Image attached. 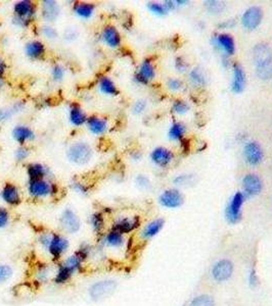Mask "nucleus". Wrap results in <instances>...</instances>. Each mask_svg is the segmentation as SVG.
Segmentation results:
<instances>
[{
    "mask_svg": "<svg viewBox=\"0 0 272 306\" xmlns=\"http://www.w3.org/2000/svg\"><path fill=\"white\" fill-rule=\"evenodd\" d=\"M39 5L32 0H18L12 4V25L20 29L29 28L37 15Z\"/></svg>",
    "mask_w": 272,
    "mask_h": 306,
    "instance_id": "nucleus-2",
    "label": "nucleus"
},
{
    "mask_svg": "<svg viewBox=\"0 0 272 306\" xmlns=\"http://www.w3.org/2000/svg\"><path fill=\"white\" fill-rule=\"evenodd\" d=\"M26 104L24 101H16L10 106L0 107V124H4L10 122L12 117L24 111Z\"/></svg>",
    "mask_w": 272,
    "mask_h": 306,
    "instance_id": "nucleus-28",
    "label": "nucleus"
},
{
    "mask_svg": "<svg viewBox=\"0 0 272 306\" xmlns=\"http://www.w3.org/2000/svg\"><path fill=\"white\" fill-rule=\"evenodd\" d=\"M39 8L41 19L45 23H48V25H52V23L58 21L62 13V6L60 2L56 1V0H44V1H41Z\"/></svg>",
    "mask_w": 272,
    "mask_h": 306,
    "instance_id": "nucleus-10",
    "label": "nucleus"
},
{
    "mask_svg": "<svg viewBox=\"0 0 272 306\" xmlns=\"http://www.w3.org/2000/svg\"><path fill=\"white\" fill-rule=\"evenodd\" d=\"M146 105H148V104H146V100L140 99V100L135 101L134 104L132 105V112H133V114H135V115H140V114L144 113V110L146 109Z\"/></svg>",
    "mask_w": 272,
    "mask_h": 306,
    "instance_id": "nucleus-48",
    "label": "nucleus"
},
{
    "mask_svg": "<svg viewBox=\"0 0 272 306\" xmlns=\"http://www.w3.org/2000/svg\"><path fill=\"white\" fill-rule=\"evenodd\" d=\"M78 36H79V32L76 30V28L70 27V28L66 29L62 37H64V40L68 42H73L78 38Z\"/></svg>",
    "mask_w": 272,
    "mask_h": 306,
    "instance_id": "nucleus-47",
    "label": "nucleus"
},
{
    "mask_svg": "<svg viewBox=\"0 0 272 306\" xmlns=\"http://www.w3.org/2000/svg\"><path fill=\"white\" fill-rule=\"evenodd\" d=\"M24 53L30 60H42L48 53L46 45L40 39H31L24 45Z\"/></svg>",
    "mask_w": 272,
    "mask_h": 306,
    "instance_id": "nucleus-14",
    "label": "nucleus"
},
{
    "mask_svg": "<svg viewBox=\"0 0 272 306\" xmlns=\"http://www.w3.org/2000/svg\"><path fill=\"white\" fill-rule=\"evenodd\" d=\"M0 198L10 207H16L22 202L20 189L12 182H6L0 189Z\"/></svg>",
    "mask_w": 272,
    "mask_h": 306,
    "instance_id": "nucleus-9",
    "label": "nucleus"
},
{
    "mask_svg": "<svg viewBox=\"0 0 272 306\" xmlns=\"http://www.w3.org/2000/svg\"><path fill=\"white\" fill-rule=\"evenodd\" d=\"M39 35L48 41H54L60 37L58 30L52 25H48V23H44L39 28Z\"/></svg>",
    "mask_w": 272,
    "mask_h": 306,
    "instance_id": "nucleus-38",
    "label": "nucleus"
},
{
    "mask_svg": "<svg viewBox=\"0 0 272 306\" xmlns=\"http://www.w3.org/2000/svg\"><path fill=\"white\" fill-rule=\"evenodd\" d=\"M158 202L166 208H177L182 205L184 196L177 189H168L158 197Z\"/></svg>",
    "mask_w": 272,
    "mask_h": 306,
    "instance_id": "nucleus-23",
    "label": "nucleus"
},
{
    "mask_svg": "<svg viewBox=\"0 0 272 306\" xmlns=\"http://www.w3.org/2000/svg\"><path fill=\"white\" fill-rule=\"evenodd\" d=\"M26 174L28 181L52 179V172L50 167L41 162H29L26 166Z\"/></svg>",
    "mask_w": 272,
    "mask_h": 306,
    "instance_id": "nucleus-19",
    "label": "nucleus"
},
{
    "mask_svg": "<svg viewBox=\"0 0 272 306\" xmlns=\"http://www.w3.org/2000/svg\"><path fill=\"white\" fill-rule=\"evenodd\" d=\"M165 224V221L163 219H156L148 223L142 232V236L144 240H150L154 238V236L161 232Z\"/></svg>",
    "mask_w": 272,
    "mask_h": 306,
    "instance_id": "nucleus-31",
    "label": "nucleus"
},
{
    "mask_svg": "<svg viewBox=\"0 0 272 306\" xmlns=\"http://www.w3.org/2000/svg\"><path fill=\"white\" fill-rule=\"evenodd\" d=\"M60 226L66 234H77L82 229V221L76 211L72 208H64L60 216Z\"/></svg>",
    "mask_w": 272,
    "mask_h": 306,
    "instance_id": "nucleus-6",
    "label": "nucleus"
},
{
    "mask_svg": "<svg viewBox=\"0 0 272 306\" xmlns=\"http://www.w3.org/2000/svg\"><path fill=\"white\" fill-rule=\"evenodd\" d=\"M31 153H32V151H31V149L28 145H22V146L18 145L14 149V158L18 163H24L30 158Z\"/></svg>",
    "mask_w": 272,
    "mask_h": 306,
    "instance_id": "nucleus-37",
    "label": "nucleus"
},
{
    "mask_svg": "<svg viewBox=\"0 0 272 306\" xmlns=\"http://www.w3.org/2000/svg\"><path fill=\"white\" fill-rule=\"evenodd\" d=\"M100 38L102 43L110 49H118L122 45V35L118 28L112 23L102 27Z\"/></svg>",
    "mask_w": 272,
    "mask_h": 306,
    "instance_id": "nucleus-8",
    "label": "nucleus"
},
{
    "mask_svg": "<svg viewBox=\"0 0 272 306\" xmlns=\"http://www.w3.org/2000/svg\"><path fill=\"white\" fill-rule=\"evenodd\" d=\"M216 44L225 53L234 54L236 51V43L232 35L219 34L216 37Z\"/></svg>",
    "mask_w": 272,
    "mask_h": 306,
    "instance_id": "nucleus-32",
    "label": "nucleus"
},
{
    "mask_svg": "<svg viewBox=\"0 0 272 306\" xmlns=\"http://www.w3.org/2000/svg\"><path fill=\"white\" fill-rule=\"evenodd\" d=\"M110 121L108 117L100 114H90L85 125L88 133L94 137H102L110 130Z\"/></svg>",
    "mask_w": 272,
    "mask_h": 306,
    "instance_id": "nucleus-7",
    "label": "nucleus"
},
{
    "mask_svg": "<svg viewBox=\"0 0 272 306\" xmlns=\"http://www.w3.org/2000/svg\"><path fill=\"white\" fill-rule=\"evenodd\" d=\"M167 84H168V88L172 91H178L181 87H182V82L178 79H169Z\"/></svg>",
    "mask_w": 272,
    "mask_h": 306,
    "instance_id": "nucleus-50",
    "label": "nucleus"
},
{
    "mask_svg": "<svg viewBox=\"0 0 272 306\" xmlns=\"http://www.w3.org/2000/svg\"><path fill=\"white\" fill-rule=\"evenodd\" d=\"M6 86V78L4 76H2L0 75V91H2Z\"/></svg>",
    "mask_w": 272,
    "mask_h": 306,
    "instance_id": "nucleus-54",
    "label": "nucleus"
},
{
    "mask_svg": "<svg viewBox=\"0 0 272 306\" xmlns=\"http://www.w3.org/2000/svg\"><path fill=\"white\" fill-rule=\"evenodd\" d=\"M246 196L242 192H236L230 199L226 207L225 216L230 224H236L242 219V207L244 205Z\"/></svg>",
    "mask_w": 272,
    "mask_h": 306,
    "instance_id": "nucleus-12",
    "label": "nucleus"
},
{
    "mask_svg": "<svg viewBox=\"0 0 272 306\" xmlns=\"http://www.w3.org/2000/svg\"><path fill=\"white\" fill-rule=\"evenodd\" d=\"M148 9L154 15L162 16L165 15L168 12V9L166 8L165 4L158 3V2H148Z\"/></svg>",
    "mask_w": 272,
    "mask_h": 306,
    "instance_id": "nucleus-44",
    "label": "nucleus"
},
{
    "mask_svg": "<svg viewBox=\"0 0 272 306\" xmlns=\"http://www.w3.org/2000/svg\"><path fill=\"white\" fill-rule=\"evenodd\" d=\"M12 222V215L8 208L0 206V230L6 229Z\"/></svg>",
    "mask_w": 272,
    "mask_h": 306,
    "instance_id": "nucleus-41",
    "label": "nucleus"
},
{
    "mask_svg": "<svg viewBox=\"0 0 272 306\" xmlns=\"http://www.w3.org/2000/svg\"><path fill=\"white\" fill-rule=\"evenodd\" d=\"M263 18V11L258 6H252L248 8L242 15V26L248 30H255L259 27V25Z\"/></svg>",
    "mask_w": 272,
    "mask_h": 306,
    "instance_id": "nucleus-22",
    "label": "nucleus"
},
{
    "mask_svg": "<svg viewBox=\"0 0 272 306\" xmlns=\"http://www.w3.org/2000/svg\"><path fill=\"white\" fill-rule=\"evenodd\" d=\"M190 77L192 79V81L196 84V85H200V86H204L206 84V79H205V76L202 75V73L200 72V69L198 68H194L192 69L190 74Z\"/></svg>",
    "mask_w": 272,
    "mask_h": 306,
    "instance_id": "nucleus-45",
    "label": "nucleus"
},
{
    "mask_svg": "<svg viewBox=\"0 0 272 306\" xmlns=\"http://www.w3.org/2000/svg\"><path fill=\"white\" fill-rule=\"evenodd\" d=\"M242 188L244 191V196H256L262 191L263 183L257 175L248 174L246 175L242 179Z\"/></svg>",
    "mask_w": 272,
    "mask_h": 306,
    "instance_id": "nucleus-24",
    "label": "nucleus"
},
{
    "mask_svg": "<svg viewBox=\"0 0 272 306\" xmlns=\"http://www.w3.org/2000/svg\"><path fill=\"white\" fill-rule=\"evenodd\" d=\"M98 5L92 1H75L72 5L73 14L84 21L92 19L96 13Z\"/></svg>",
    "mask_w": 272,
    "mask_h": 306,
    "instance_id": "nucleus-18",
    "label": "nucleus"
},
{
    "mask_svg": "<svg viewBox=\"0 0 272 306\" xmlns=\"http://www.w3.org/2000/svg\"><path fill=\"white\" fill-rule=\"evenodd\" d=\"M52 80L56 83H62L66 77V68L62 63H54L50 68Z\"/></svg>",
    "mask_w": 272,
    "mask_h": 306,
    "instance_id": "nucleus-35",
    "label": "nucleus"
},
{
    "mask_svg": "<svg viewBox=\"0 0 272 306\" xmlns=\"http://www.w3.org/2000/svg\"><path fill=\"white\" fill-rule=\"evenodd\" d=\"M156 72L154 62L150 58L144 59L136 69L134 81L140 85H148L156 78Z\"/></svg>",
    "mask_w": 272,
    "mask_h": 306,
    "instance_id": "nucleus-13",
    "label": "nucleus"
},
{
    "mask_svg": "<svg viewBox=\"0 0 272 306\" xmlns=\"http://www.w3.org/2000/svg\"><path fill=\"white\" fill-rule=\"evenodd\" d=\"M125 235L114 231V230H110L106 233H104L100 238V241L102 242V244L104 246L110 247V248H121L124 246L125 244Z\"/></svg>",
    "mask_w": 272,
    "mask_h": 306,
    "instance_id": "nucleus-26",
    "label": "nucleus"
},
{
    "mask_svg": "<svg viewBox=\"0 0 272 306\" xmlns=\"http://www.w3.org/2000/svg\"><path fill=\"white\" fill-rule=\"evenodd\" d=\"M244 156L250 166L256 167L262 162L264 158V151L259 143L251 141V142L246 143L244 148Z\"/></svg>",
    "mask_w": 272,
    "mask_h": 306,
    "instance_id": "nucleus-21",
    "label": "nucleus"
},
{
    "mask_svg": "<svg viewBox=\"0 0 272 306\" xmlns=\"http://www.w3.org/2000/svg\"><path fill=\"white\" fill-rule=\"evenodd\" d=\"M248 283H250L251 287H256L258 285V277L255 269H253L250 272V275H248Z\"/></svg>",
    "mask_w": 272,
    "mask_h": 306,
    "instance_id": "nucleus-52",
    "label": "nucleus"
},
{
    "mask_svg": "<svg viewBox=\"0 0 272 306\" xmlns=\"http://www.w3.org/2000/svg\"><path fill=\"white\" fill-rule=\"evenodd\" d=\"M27 194L33 200H45L58 196L60 193V187L52 179H42L28 181Z\"/></svg>",
    "mask_w": 272,
    "mask_h": 306,
    "instance_id": "nucleus-4",
    "label": "nucleus"
},
{
    "mask_svg": "<svg viewBox=\"0 0 272 306\" xmlns=\"http://www.w3.org/2000/svg\"><path fill=\"white\" fill-rule=\"evenodd\" d=\"M73 276L74 274L69 269H66L62 263H60L58 264L56 272L54 277V283L56 285H66L72 280Z\"/></svg>",
    "mask_w": 272,
    "mask_h": 306,
    "instance_id": "nucleus-33",
    "label": "nucleus"
},
{
    "mask_svg": "<svg viewBox=\"0 0 272 306\" xmlns=\"http://www.w3.org/2000/svg\"><path fill=\"white\" fill-rule=\"evenodd\" d=\"M12 138L14 142L22 146V145H28L32 143L36 139L35 131L25 124H18L12 130Z\"/></svg>",
    "mask_w": 272,
    "mask_h": 306,
    "instance_id": "nucleus-15",
    "label": "nucleus"
},
{
    "mask_svg": "<svg viewBox=\"0 0 272 306\" xmlns=\"http://www.w3.org/2000/svg\"><path fill=\"white\" fill-rule=\"evenodd\" d=\"M70 189L74 193H76L80 196H87L90 193L89 186L86 183H84L83 181H80L78 179H74V180L71 181Z\"/></svg>",
    "mask_w": 272,
    "mask_h": 306,
    "instance_id": "nucleus-36",
    "label": "nucleus"
},
{
    "mask_svg": "<svg viewBox=\"0 0 272 306\" xmlns=\"http://www.w3.org/2000/svg\"><path fill=\"white\" fill-rule=\"evenodd\" d=\"M38 242L44 250L48 252L54 262L60 261L70 247V242L66 237L62 234L52 231L41 232L38 236Z\"/></svg>",
    "mask_w": 272,
    "mask_h": 306,
    "instance_id": "nucleus-1",
    "label": "nucleus"
},
{
    "mask_svg": "<svg viewBox=\"0 0 272 306\" xmlns=\"http://www.w3.org/2000/svg\"><path fill=\"white\" fill-rule=\"evenodd\" d=\"M87 119V112L79 103L71 102L68 106V120L73 128L85 127Z\"/></svg>",
    "mask_w": 272,
    "mask_h": 306,
    "instance_id": "nucleus-17",
    "label": "nucleus"
},
{
    "mask_svg": "<svg viewBox=\"0 0 272 306\" xmlns=\"http://www.w3.org/2000/svg\"><path fill=\"white\" fill-rule=\"evenodd\" d=\"M92 245L84 242L78 247V249L75 251V254L80 258L83 263H85L90 257V255H92Z\"/></svg>",
    "mask_w": 272,
    "mask_h": 306,
    "instance_id": "nucleus-40",
    "label": "nucleus"
},
{
    "mask_svg": "<svg viewBox=\"0 0 272 306\" xmlns=\"http://www.w3.org/2000/svg\"><path fill=\"white\" fill-rule=\"evenodd\" d=\"M234 70V78L232 83V90L234 93H242L244 90L246 79V73L242 66L240 63H234L232 66Z\"/></svg>",
    "mask_w": 272,
    "mask_h": 306,
    "instance_id": "nucleus-29",
    "label": "nucleus"
},
{
    "mask_svg": "<svg viewBox=\"0 0 272 306\" xmlns=\"http://www.w3.org/2000/svg\"><path fill=\"white\" fill-rule=\"evenodd\" d=\"M8 69V64L6 60L2 57H0V75L6 76Z\"/></svg>",
    "mask_w": 272,
    "mask_h": 306,
    "instance_id": "nucleus-53",
    "label": "nucleus"
},
{
    "mask_svg": "<svg viewBox=\"0 0 272 306\" xmlns=\"http://www.w3.org/2000/svg\"><path fill=\"white\" fill-rule=\"evenodd\" d=\"M117 288V283L112 280L98 281L89 288L88 294L92 300H102L114 293Z\"/></svg>",
    "mask_w": 272,
    "mask_h": 306,
    "instance_id": "nucleus-11",
    "label": "nucleus"
},
{
    "mask_svg": "<svg viewBox=\"0 0 272 306\" xmlns=\"http://www.w3.org/2000/svg\"><path fill=\"white\" fill-rule=\"evenodd\" d=\"M253 59L260 78H272V49L269 45L265 43L257 44L254 47Z\"/></svg>",
    "mask_w": 272,
    "mask_h": 306,
    "instance_id": "nucleus-5",
    "label": "nucleus"
},
{
    "mask_svg": "<svg viewBox=\"0 0 272 306\" xmlns=\"http://www.w3.org/2000/svg\"><path fill=\"white\" fill-rule=\"evenodd\" d=\"M96 90L100 94L106 97H117L120 94V90L110 77L102 75L96 79Z\"/></svg>",
    "mask_w": 272,
    "mask_h": 306,
    "instance_id": "nucleus-20",
    "label": "nucleus"
},
{
    "mask_svg": "<svg viewBox=\"0 0 272 306\" xmlns=\"http://www.w3.org/2000/svg\"><path fill=\"white\" fill-rule=\"evenodd\" d=\"M14 276V270L10 265H0V284H4Z\"/></svg>",
    "mask_w": 272,
    "mask_h": 306,
    "instance_id": "nucleus-43",
    "label": "nucleus"
},
{
    "mask_svg": "<svg viewBox=\"0 0 272 306\" xmlns=\"http://www.w3.org/2000/svg\"><path fill=\"white\" fill-rule=\"evenodd\" d=\"M135 182H136V184H138V186L140 188V189H148V188L150 185V182L148 178L146 177L144 175L138 176V178H136Z\"/></svg>",
    "mask_w": 272,
    "mask_h": 306,
    "instance_id": "nucleus-49",
    "label": "nucleus"
},
{
    "mask_svg": "<svg viewBox=\"0 0 272 306\" xmlns=\"http://www.w3.org/2000/svg\"><path fill=\"white\" fill-rule=\"evenodd\" d=\"M94 155V147L84 140L73 141L66 150V157L68 161L76 167L87 166L92 160Z\"/></svg>",
    "mask_w": 272,
    "mask_h": 306,
    "instance_id": "nucleus-3",
    "label": "nucleus"
},
{
    "mask_svg": "<svg viewBox=\"0 0 272 306\" xmlns=\"http://www.w3.org/2000/svg\"><path fill=\"white\" fill-rule=\"evenodd\" d=\"M234 273V265L228 260L219 261L212 270V276L217 282L228 281Z\"/></svg>",
    "mask_w": 272,
    "mask_h": 306,
    "instance_id": "nucleus-25",
    "label": "nucleus"
},
{
    "mask_svg": "<svg viewBox=\"0 0 272 306\" xmlns=\"http://www.w3.org/2000/svg\"><path fill=\"white\" fill-rule=\"evenodd\" d=\"M206 6L212 12H219L221 10V8L223 7V4L218 2V1H208V2H206Z\"/></svg>",
    "mask_w": 272,
    "mask_h": 306,
    "instance_id": "nucleus-51",
    "label": "nucleus"
},
{
    "mask_svg": "<svg viewBox=\"0 0 272 306\" xmlns=\"http://www.w3.org/2000/svg\"><path fill=\"white\" fill-rule=\"evenodd\" d=\"M186 132V126L181 123H174L169 130V138L174 141L181 140Z\"/></svg>",
    "mask_w": 272,
    "mask_h": 306,
    "instance_id": "nucleus-39",
    "label": "nucleus"
},
{
    "mask_svg": "<svg viewBox=\"0 0 272 306\" xmlns=\"http://www.w3.org/2000/svg\"><path fill=\"white\" fill-rule=\"evenodd\" d=\"M173 111L178 113V114H184L188 111L190 107H188V104L182 100H176L174 103H173Z\"/></svg>",
    "mask_w": 272,
    "mask_h": 306,
    "instance_id": "nucleus-46",
    "label": "nucleus"
},
{
    "mask_svg": "<svg viewBox=\"0 0 272 306\" xmlns=\"http://www.w3.org/2000/svg\"><path fill=\"white\" fill-rule=\"evenodd\" d=\"M88 225L92 228V232L96 235V236L100 237L104 234V228H106V219L104 214L100 210L94 211L88 218Z\"/></svg>",
    "mask_w": 272,
    "mask_h": 306,
    "instance_id": "nucleus-30",
    "label": "nucleus"
},
{
    "mask_svg": "<svg viewBox=\"0 0 272 306\" xmlns=\"http://www.w3.org/2000/svg\"><path fill=\"white\" fill-rule=\"evenodd\" d=\"M190 306H215V302L211 296L200 295L192 299Z\"/></svg>",
    "mask_w": 272,
    "mask_h": 306,
    "instance_id": "nucleus-42",
    "label": "nucleus"
},
{
    "mask_svg": "<svg viewBox=\"0 0 272 306\" xmlns=\"http://www.w3.org/2000/svg\"><path fill=\"white\" fill-rule=\"evenodd\" d=\"M140 217H121L116 219L112 224L110 229L117 231L123 235L130 234L134 232L135 230H138L140 227Z\"/></svg>",
    "mask_w": 272,
    "mask_h": 306,
    "instance_id": "nucleus-16",
    "label": "nucleus"
},
{
    "mask_svg": "<svg viewBox=\"0 0 272 306\" xmlns=\"http://www.w3.org/2000/svg\"><path fill=\"white\" fill-rule=\"evenodd\" d=\"M150 160L156 166L165 168L173 160V153L165 147H156L150 152Z\"/></svg>",
    "mask_w": 272,
    "mask_h": 306,
    "instance_id": "nucleus-27",
    "label": "nucleus"
},
{
    "mask_svg": "<svg viewBox=\"0 0 272 306\" xmlns=\"http://www.w3.org/2000/svg\"><path fill=\"white\" fill-rule=\"evenodd\" d=\"M62 264L66 268L69 269L74 275L77 273H80L83 269V265L84 263L80 260V258L74 253L70 256H68L66 260H64L62 262Z\"/></svg>",
    "mask_w": 272,
    "mask_h": 306,
    "instance_id": "nucleus-34",
    "label": "nucleus"
}]
</instances>
